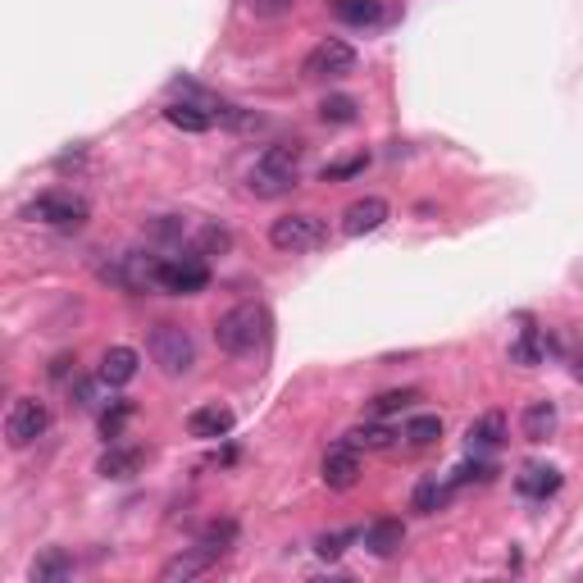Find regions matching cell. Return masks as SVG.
<instances>
[{
	"label": "cell",
	"mask_w": 583,
	"mask_h": 583,
	"mask_svg": "<svg viewBox=\"0 0 583 583\" xmlns=\"http://www.w3.org/2000/svg\"><path fill=\"white\" fill-rule=\"evenodd\" d=\"M297 169H301V146H269L256 164H251V174H246V192L260 196V201H278L297 187Z\"/></svg>",
	"instance_id": "6da1fadb"
},
{
	"label": "cell",
	"mask_w": 583,
	"mask_h": 583,
	"mask_svg": "<svg viewBox=\"0 0 583 583\" xmlns=\"http://www.w3.org/2000/svg\"><path fill=\"white\" fill-rule=\"evenodd\" d=\"M215 342H219V351H228V356H256V351L269 342V315H265V306H251V301H242V306H233L228 315H219Z\"/></svg>",
	"instance_id": "7a4b0ae2"
},
{
	"label": "cell",
	"mask_w": 583,
	"mask_h": 583,
	"mask_svg": "<svg viewBox=\"0 0 583 583\" xmlns=\"http://www.w3.org/2000/svg\"><path fill=\"white\" fill-rule=\"evenodd\" d=\"M146 351H151V360L164 369V374H169V379L192 374V365H196V342H192V333H187V328H178V324H155Z\"/></svg>",
	"instance_id": "3957f363"
},
{
	"label": "cell",
	"mask_w": 583,
	"mask_h": 583,
	"mask_svg": "<svg viewBox=\"0 0 583 583\" xmlns=\"http://www.w3.org/2000/svg\"><path fill=\"white\" fill-rule=\"evenodd\" d=\"M269 242L287 256H301V251H315V246L328 242V228L319 215H283L269 224Z\"/></svg>",
	"instance_id": "277c9868"
},
{
	"label": "cell",
	"mask_w": 583,
	"mask_h": 583,
	"mask_svg": "<svg viewBox=\"0 0 583 583\" xmlns=\"http://www.w3.org/2000/svg\"><path fill=\"white\" fill-rule=\"evenodd\" d=\"M46 429H51V410H46V401L14 397L10 415H5V442H10V447H32Z\"/></svg>",
	"instance_id": "5b68a950"
},
{
	"label": "cell",
	"mask_w": 583,
	"mask_h": 583,
	"mask_svg": "<svg viewBox=\"0 0 583 583\" xmlns=\"http://www.w3.org/2000/svg\"><path fill=\"white\" fill-rule=\"evenodd\" d=\"M23 215H28L32 224H46V228H78L82 219H87V201L73 192H41Z\"/></svg>",
	"instance_id": "8992f818"
},
{
	"label": "cell",
	"mask_w": 583,
	"mask_h": 583,
	"mask_svg": "<svg viewBox=\"0 0 583 583\" xmlns=\"http://www.w3.org/2000/svg\"><path fill=\"white\" fill-rule=\"evenodd\" d=\"M155 287L174 292V297H192V292H205V287H210V269H205L201 256L160 260V269H155Z\"/></svg>",
	"instance_id": "52a82bcc"
},
{
	"label": "cell",
	"mask_w": 583,
	"mask_h": 583,
	"mask_svg": "<svg viewBox=\"0 0 583 583\" xmlns=\"http://www.w3.org/2000/svg\"><path fill=\"white\" fill-rule=\"evenodd\" d=\"M347 73H356V51H351V46H347L342 37L319 41L315 51L306 55V78L338 82V78H347Z\"/></svg>",
	"instance_id": "ba28073f"
},
{
	"label": "cell",
	"mask_w": 583,
	"mask_h": 583,
	"mask_svg": "<svg viewBox=\"0 0 583 583\" xmlns=\"http://www.w3.org/2000/svg\"><path fill=\"white\" fill-rule=\"evenodd\" d=\"M356 479H360V447L347 438L333 442L324 451V483L333 492H347V488H356Z\"/></svg>",
	"instance_id": "9c48e42d"
},
{
	"label": "cell",
	"mask_w": 583,
	"mask_h": 583,
	"mask_svg": "<svg viewBox=\"0 0 583 583\" xmlns=\"http://www.w3.org/2000/svg\"><path fill=\"white\" fill-rule=\"evenodd\" d=\"M388 201L383 196H360V201H351L347 210H342V233L347 237H365V233H379L383 224H388Z\"/></svg>",
	"instance_id": "30bf717a"
},
{
	"label": "cell",
	"mask_w": 583,
	"mask_h": 583,
	"mask_svg": "<svg viewBox=\"0 0 583 583\" xmlns=\"http://www.w3.org/2000/svg\"><path fill=\"white\" fill-rule=\"evenodd\" d=\"M187 433L201 442H215V438H228L233 433V410L219 406V401H210V406H196L192 415H187Z\"/></svg>",
	"instance_id": "8fae6325"
},
{
	"label": "cell",
	"mask_w": 583,
	"mask_h": 583,
	"mask_svg": "<svg viewBox=\"0 0 583 583\" xmlns=\"http://www.w3.org/2000/svg\"><path fill=\"white\" fill-rule=\"evenodd\" d=\"M137 365H142V356H137L133 347H110L101 356V379L110 383V388H123V383L137 379Z\"/></svg>",
	"instance_id": "7c38bea8"
},
{
	"label": "cell",
	"mask_w": 583,
	"mask_h": 583,
	"mask_svg": "<svg viewBox=\"0 0 583 583\" xmlns=\"http://www.w3.org/2000/svg\"><path fill=\"white\" fill-rule=\"evenodd\" d=\"M465 438H470V451H474V456H488V451H497V447L506 442V415L488 410L483 420L470 424V433H465Z\"/></svg>",
	"instance_id": "4fadbf2b"
},
{
	"label": "cell",
	"mask_w": 583,
	"mask_h": 583,
	"mask_svg": "<svg viewBox=\"0 0 583 583\" xmlns=\"http://www.w3.org/2000/svg\"><path fill=\"white\" fill-rule=\"evenodd\" d=\"M401 543H406V524H401V520H374L365 529V547L374 556H383V561H388V556H397Z\"/></svg>",
	"instance_id": "5bb4252c"
},
{
	"label": "cell",
	"mask_w": 583,
	"mask_h": 583,
	"mask_svg": "<svg viewBox=\"0 0 583 583\" xmlns=\"http://www.w3.org/2000/svg\"><path fill=\"white\" fill-rule=\"evenodd\" d=\"M164 119L174 123V128H183V133H210V128H215L210 105H196V101H174L164 110Z\"/></svg>",
	"instance_id": "9a60e30c"
},
{
	"label": "cell",
	"mask_w": 583,
	"mask_h": 583,
	"mask_svg": "<svg viewBox=\"0 0 583 583\" xmlns=\"http://www.w3.org/2000/svg\"><path fill=\"white\" fill-rule=\"evenodd\" d=\"M520 429L529 442H547L556 433V406L552 401H529L520 415Z\"/></svg>",
	"instance_id": "2e32d148"
},
{
	"label": "cell",
	"mask_w": 583,
	"mask_h": 583,
	"mask_svg": "<svg viewBox=\"0 0 583 583\" xmlns=\"http://www.w3.org/2000/svg\"><path fill=\"white\" fill-rule=\"evenodd\" d=\"M210 565H215V556L205 552V547H192V552H178L174 561L164 565V570H160V579H164V583H178V579L187 583V579H196V574H205V570H210Z\"/></svg>",
	"instance_id": "e0dca14e"
},
{
	"label": "cell",
	"mask_w": 583,
	"mask_h": 583,
	"mask_svg": "<svg viewBox=\"0 0 583 583\" xmlns=\"http://www.w3.org/2000/svg\"><path fill=\"white\" fill-rule=\"evenodd\" d=\"M328 10L351 28H374L383 19V0H328Z\"/></svg>",
	"instance_id": "ac0fdd59"
},
{
	"label": "cell",
	"mask_w": 583,
	"mask_h": 583,
	"mask_svg": "<svg viewBox=\"0 0 583 583\" xmlns=\"http://www.w3.org/2000/svg\"><path fill=\"white\" fill-rule=\"evenodd\" d=\"M96 470H101L105 479H133V474L142 470V447H110Z\"/></svg>",
	"instance_id": "d6986e66"
},
{
	"label": "cell",
	"mask_w": 583,
	"mask_h": 583,
	"mask_svg": "<svg viewBox=\"0 0 583 583\" xmlns=\"http://www.w3.org/2000/svg\"><path fill=\"white\" fill-rule=\"evenodd\" d=\"M69 574H73V556L60 552V547H51L46 556L32 561V583H64Z\"/></svg>",
	"instance_id": "ffe728a7"
},
{
	"label": "cell",
	"mask_w": 583,
	"mask_h": 583,
	"mask_svg": "<svg viewBox=\"0 0 583 583\" xmlns=\"http://www.w3.org/2000/svg\"><path fill=\"white\" fill-rule=\"evenodd\" d=\"M543 356H547V338L538 333V328H524L520 338L511 342V365L533 369V365H543Z\"/></svg>",
	"instance_id": "44dd1931"
},
{
	"label": "cell",
	"mask_w": 583,
	"mask_h": 583,
	"mask_svg": "<svg viewBox=\"0 0 583 583\" xmlns=\"http://www.w3.org/2000/svg\"><path fill=\"white\" fill-rule=\"evenodd\" d=\"M556 488H561V474H556L552 465H529V470L520 474V492L533 497V502H538V497H552Z\"/></svg>",
	"instance_id": "7402d4cb"
},
{
	"label": "cell",
	"mask_w": 583,
	"mask_h": 583,
	"mask_svg": "<svg viewBox=\"0 0 583 583\" xmlns=\"http://www.w3.org/2000/svg\"><path fill=\"white\" fill-rule=\"evenodd\" d=\"M447 502H451V483H438V479H424L420 488H415V497H410V506H415L420 515L442 511Z\"/></svg>",
	"instance_id": "603a6c76"
},
{
	"label": "cell",
	"mask_w": 583,
	"mask_h": 583,
	"mask_svg": "<svg viewBox=\"0 0 583 583\" xmlns=\"http://www.w3.org/2000/svg\"><path fill=\"white\" fill-rule=\"evenodd\" d=\"M442 438V420L438 415H410L406 420V442L410 447H433Z\"/></svg>",
	"instance_id": "cb8c5ba5"
},
{
	"label": "cell",
	"mask_w": 583,
	"mask_h": 583,
	"mask_svg": "<svg viewBox=\"0 0 583 583\" xmlns=\"http://www.w3.org/2000/svg\"><path fill=\"white\" fill-rule=\"evenodd\" d=\"M233 543H237V524L233 520H219V524H210V529L201 533V543H196V547H205V552L219 561V556H224Z\"/></svg>",
	"instance_id": "d4e9b609"
},
{
	"label": "cell",
	"mask_w": 583,
	"mask_h": 583,
	"mask_svg": "<svg viewBox=\"0 0 583 583\" xmlns=\"http://www.w3.org/2000/svg\"><path fill=\"white\" fill-rule=\"evenodd\" d=\"M347 442L369 447V451H383V447H392V429H383V424H360V429L347 433Z\"/></svg>",
	"instance_id": "484cf974"
},
{
	"label": "cell",
	"mask_w": 583,
	"mask_h": 583,
	"mask_svg": "<svg viewBox=\"0 0 583 583\" xmlns=\"http://www.w3.org/2000/svg\"><path fill=\"white\" fill-rule=\"evenodd\" d=\"M356 110L360 105L351 101V96H328V101L319 105V119L324 123H356Z\"/></svg>",
	"instance_id": "4316f807"
},
{
	"label": "cell",
	"mask_w": 583,
	"mask_h": 583,
	"mask_svg": "<svg viewBox=\"0 0 583 583\" xmlns=\"http://www.w3.org/2000/svg\"><path fill=\"white\" fill-rule=\"evenodd\" d=\"M410 401H415V392H383V397H374V401H369V415H379V420H383V415H397V410H406L410 406Z\"/></svg>",
	"instance_id": "83f0119b"
},
{
	"label": "cell",
	"mask_w": 583,
	"mask_h": 583,
	"mask_svg": "<svg viewBox=\"0 0 583 583\" xmlns=\"http://www.w3.org/2000/svg\"><path fill=\"white\" fill-rule=\"evenodd\" d=\"M242 5L256 14V19H283V14H292L297 0H242Z\"/></svg>",
	"instance_id": "f1b7e54d"
},
{
	"label": "cell",
	"mask_w": 583,
	"mask_h": 583,
	"mask_svg": "<svg viewBox=\"0 0 583 583\" xmlns=\"http://www.w3.org/2000/svg\"><path fill=\"white\" fill-rule=\"evenodd\" d=\"M228 246H233V237L224 228H201V256H224Z\"/></svg>",
	"instance_id": "f546056e"
},
{
	"label": "cell",
	"mask_w": 583,
	"mask_h": 583,
	"mask_svg": "<svg viewBox=\"0 0 583 583\" xmlns=\"http://www.w3.org/2000/svg\"><path fill=\"white\" fill-rule=\"evenodd\" d=\"M128 415H133V406H128V401H114V410H105V415H101V433H105V438H119V429H123V420H128Z\"/></svg>",
	"instance_id": "4dcf8cb0"
},
{
	"label": "cell",
	"mask_w": 583,
	"mask_h": 583,
	"mask_svg": "<svg viewBox=\"0 0 583 583\" xmlns=\"http://www.w3.org/2000/svg\"><path fill=\"white\" fill-rule=\"evenodd\" d=\"M101 388H110V383H92V379H82L78 383V388H73V401H78V406L82 410H96V406H101Z\"/></svg>",
	"instance_id": "1f68e13d"
},
{
	"label": "cell",
	"mask_w": 583,
	"mask_h": 583,
	"mask_svg": "<svg viewBox=\"0 0 583 583\" xmlns=\"http://www.w3.org/2000/svg\"><path fill=\"white\" fill-rule=\"evenodd\" d=\"M351 538H356V533H324L315 552L324 556V561H333V556H342V552H347V543H351Z\"/></svg>",
	"instance_id": "d6a6232c"
},
{
	"label": "cell",
	"mask_w": 583,
	"mask_h": 583,
	"mask_svg": "<svg viewBox=\"0 0 583 583\" xmlns=\"http://www.w3.org/2000/svg\"><path fill=\"white\" fill-rule=\"evenodd\" d=\"M474 479L488 483V479H492V465H488V461H465L461 470L451 474V483H474Z\"/></svg>",
	"instance_id": "836d02e7"
},
{
	"label": "cell",
	"mask_w": 583,
	"mask_h": 583,
	"mask_svg": "<svg viewBox=\"0 0 583 583\" xmlns=\"http://www.w3.org/2000/svg\"><path fill=\"white\" fill-rule=\"evenodd\" d=\"M360 169H365V155H360V160L328 164V169H324V183H333V178H351V174H360Z\"/></svg>",
	"instance_id": "e575fe53"
},
{
	"label": "cell",
	"mask_w": 583,
	"mask_h": 583,
	"mask_svg": "<svg viewBox=\"0 0 583 583\" xmlns=\"http://www.w3.org/2000/svg\"><path fill=\"white\" fill-rule=\"evenodd\" d=\"M574 379L583 383V351H579V360H574Z\"/></svg>",
	"instance_id": "d590c367"
}]
</instances>
